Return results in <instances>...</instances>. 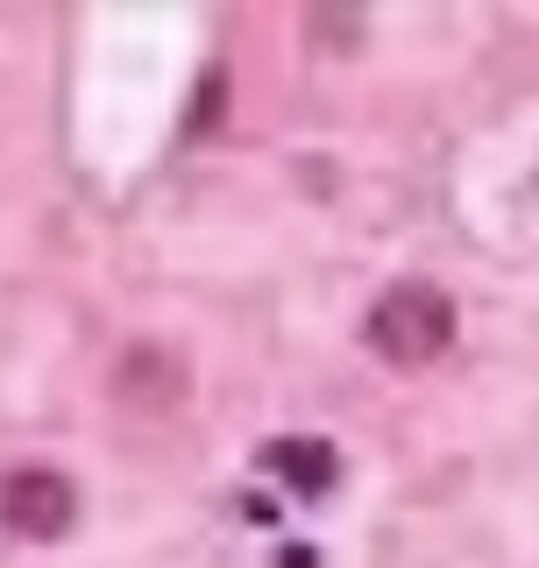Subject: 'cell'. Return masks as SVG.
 I'll list each match as a JSON object with an SVG mask.
<instances>
[{
  "mask_svg": "<svg viewBox=\"0 0 539 568\" xmlns=\"http://www.w3.org/2000/svg\"><path fill=\"white\" fill-rule=\"evenodd\" d=\"M363 342L384 355L390 369H426L455 348V298L426 277H398L363 320Z\"/></svg>",
  "mask_w": 539,
  "mask_h": 568,
  "instance_id": "obj_1",
  "label": "cell"
},
{
  "mask_svg": "<svg viewBox=\"0 0 539 568\" xmlns=\"http://www.w3.org/2000/svg\"><path fill=\"white\" fill-rule=\"evenodd\" d=\"M277 568H319V561H313V547H284Z\"/></svg>",
  "mask_w": 539,
  "mask_h": 568,
  "instance_id": "obj_5",
  "label": "cell"
},
{
  "mask_svg": "<svg viewBox=\"0 0 539 568\" xmlns=\"http://www.w3.org/2000/svg\"><path fill=\"white\" fill-rule=\"evenodd\" d=\"M263 469L284 476V484L305 490V497H319V490L334 484V448H327V440H270V448H263Z\"/></svg>",
  "mask_w": 539,
  "mask_h": 568,
  "instance_id": "obj_4",
  "label": "cell"
},
{
  "mask_svg": "<svg viewBox=\"0 0 539 568\" xmlns=\"http://www.w3.org/2000/svg\"><path fill=\"white\" fill-rule=\"evenodd\" d=\"M71 519H79V490H71L64 469L29 462V469L0 476V526L8 532H22V540H58V532H71Z\"/></svg>",
  "mask_w": 539,
  "mask_h": 568,
  "instance_id": "obj_3",
  "label": "cell"
},
{
  "mask_svg": "<svg viewBox=\"0 0 539 568\" xmlns=\"http://www.w3.org/2000/svg\"><path fill=\"white\" fill-rule=\"evenodd\" d=\"M121 419H177L192 398V363L171 342H129L114 355V377H106Z\"/></svg>",
  "mask_w": 539,
  "mask_h": 568,
  "instance_id": "obj_2",
  "label": "cell"
}]
</instances>
